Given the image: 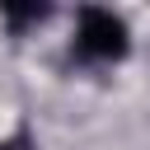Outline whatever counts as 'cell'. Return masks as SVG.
<instances>
[{"mask_svg": "<svg viewBox=\"0 0 150 150\" xmlns=\"http://www.w3.org/2000/svg\"><path fill=\"white\" fill-rule=\"evenodd\" d=\"M131 47V33H127V19L112 14V9H80L75 19V52L89 56V61H122Z\"/></svg>", "mask_w": 150, "mask_h": 150, "instance_id": "cell-1", "label": "cell"}, {"mask_svg": "<svg viewBox=\"0 0 150 150\" xmlns=\"http://www.w3.org/2000/svg\"><path fill=\"white\" fill-rule=\"evenodd\" d=\"M5 19H9V23H42L47 9H42V5H38V9H5Z\"/></svg>", "mask_w": 150, "mask_h": 150, "instance_id": "cell-2", "label": "cell"}, {"mask_svg": "<svg viewBox=\"0 0 150 150\" xmlns=\"http://www.w3.org/2000/svg\"><path fill=\"white\" fill-rule=\"evenodd\" d=\"M0 150H33L28 136H14V141H0Z\"/></svg>", "mask_w": 150, "mask_h": 150, "instance_id": "cell-3", "label": "cell"}]
</instances>
